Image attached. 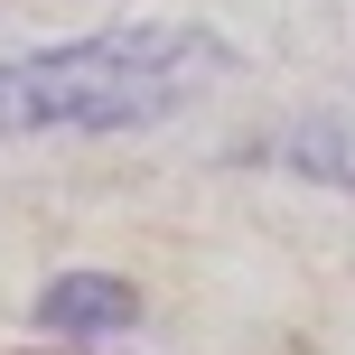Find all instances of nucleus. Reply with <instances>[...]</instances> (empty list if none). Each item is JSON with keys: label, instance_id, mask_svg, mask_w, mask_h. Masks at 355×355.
Masks as SVG:
<instances>
[{"label": "nucleus", "instance_id": "obj_1", "mask_svg": "<svg viewBox=\"0 0 355 355\" xmlns=\"http://www.w3.org/2000/svg\"><path fill=\"white\" fill-rule=\"evenodd\" d=\"M225 37L196 19H122L94 37H56V47L0 56V141L28 131H150L187 112L196 94L225 75Z\"/></svg>", "mask_w": 355, "mask_h": 355}, {"label": "nucleus", "instance_id": "obj_2", "mask_svg": "<svg viewBox=\"0 0 355 355\" xmlns=\"http://www.w3.org/2000/svg\"><path fill=\"white\" fill-rule=\"evenodd\" d=\"M37 318L56 337H122V327H141V290L103 281V271H66V281L37 290Z\"/></svg>", "mask_w": 355, "mask_h": 355}]
</instances>
